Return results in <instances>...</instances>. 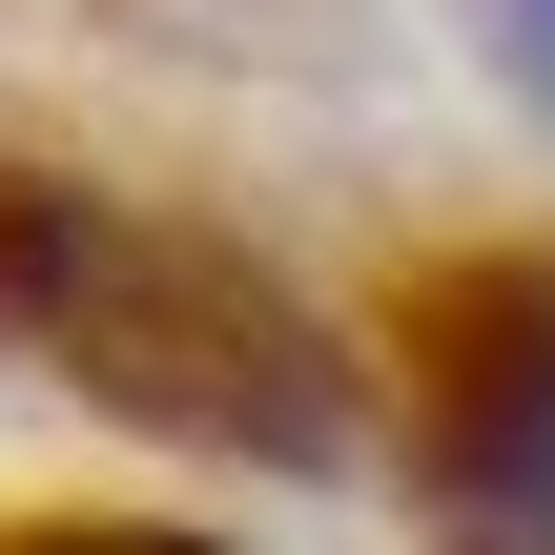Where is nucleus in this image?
Masks as SVG:
<instances>
[{
    "label": "nucleus",
    "mask_w": 555,
    "mask_h": 555,
    "mask_svg": "<svg viewBox=\"0 0 555 555\" xmlns=\"http://www.w3.org/2000/svg\"><path fill=\"white\" fill-rule=\"evenodd\" d=\"M0 350L165 453H247V474L350 453V330L268 247L185 227L144 185H82V165H21V144H0Z\"/></svg>",
    "instance_id": "nucleus-1"
},
{
    "label": "nucleus",
    "mask_w": 555,
    "mask_h": 555,
    "mask_svg": "<svg viewBox=\"0 0 555 555\" xmlns=\"http://www.w3.org/2000/svg\"><path fill=\"white\" fill-rule=\"evenodd\" d=\"M371 391L433 555H555V247H433L371 309Z\"/></svg>",
    "instance_id": "nucleus-2"
},
{
    "label": "nucleus",
    "mask_w": 555,
    "mask_h": 555,
    "mask_svg": "<svg viewBox=\"0 0 555 555\" xmlns=\"http://www.w3.org/2000/svg\"><path fill=\"white\" fill-rule=\"evenodd\" d=\"M0 555H247V535H206V515H0Z\"/></svg>",
    "instance_id": "nucleus-3"
}]
</instances>
